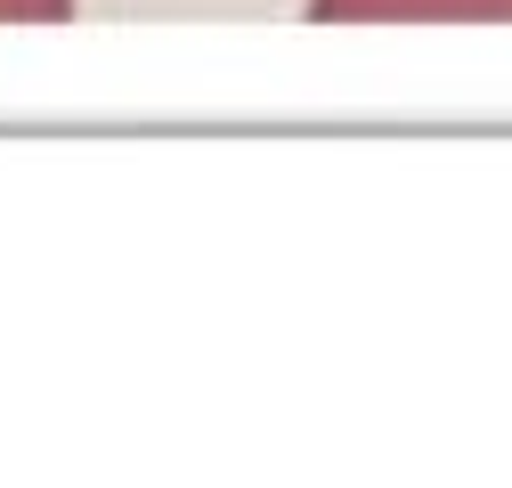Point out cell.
I'll return each instance as SVG.
<instances>
[{"instance_id": "obj_1", "label": "cell", "mask_w": 512, "mask_h": 488, "mask_svg": "<svg viewBox=\"0 0 512 488\" xmlns=\"http://www.w3.org/2000/svg\"><path fill=\"white\" fill-rule=\"evenodd\" d=\"M334 25H512V0H309Z\"/></svg>"}, {"instance_id": "obj_2", "label": "cell", "mask_w": 512, "mask_h": 488, "mask_svg": "<svg viewBox=\"0 0 512 488\" xmlns=\"http://www.w3.org/2000/svg\"><path fill=\"white\" fill-rule=\"evenodd\" d=\"M74 0H0V25H66Z\"/></svg>"}]
</instances>
